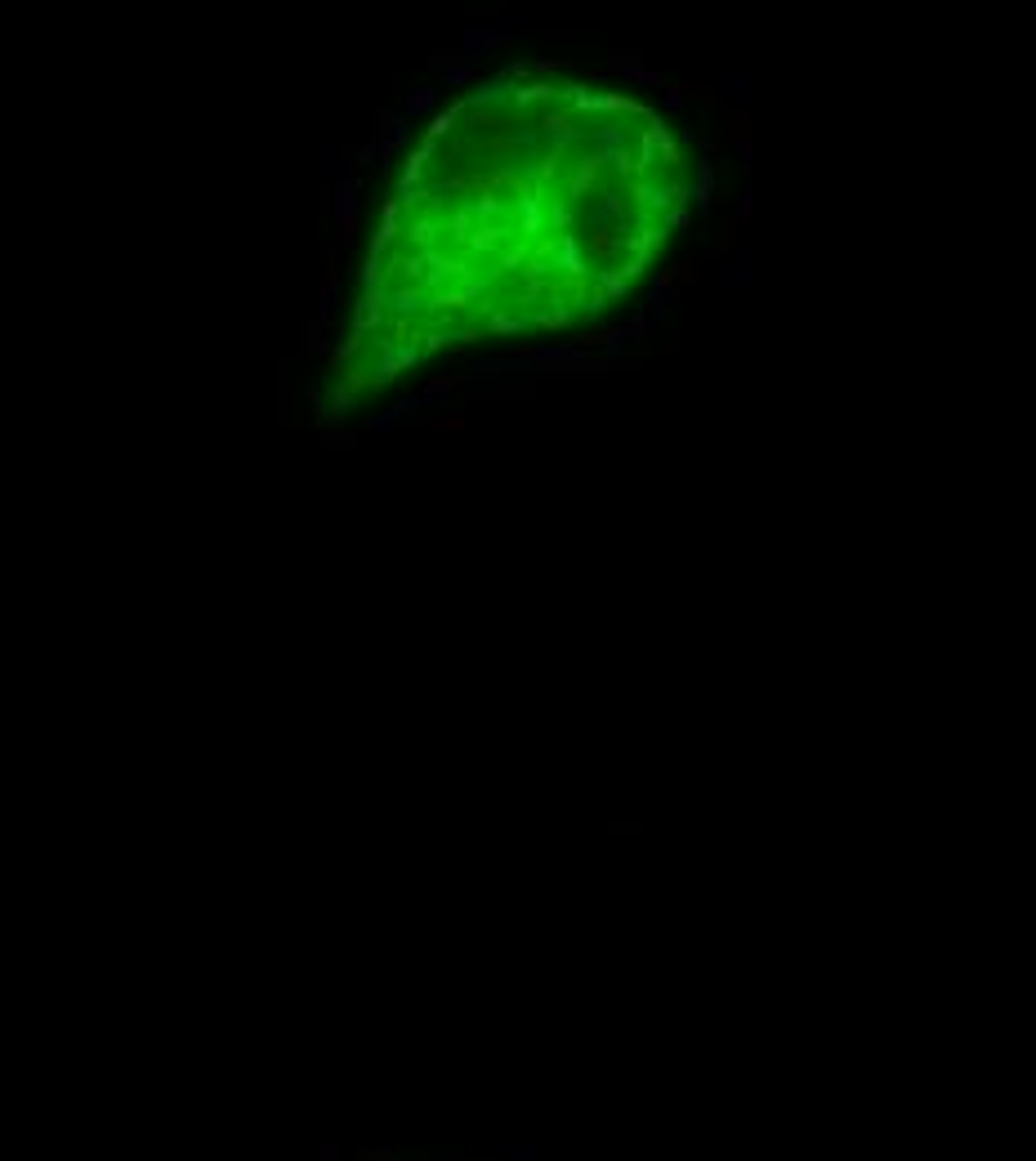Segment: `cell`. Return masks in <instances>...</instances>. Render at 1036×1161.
<instances>
[{
	"instance_id": "6da1fadb",
	"label": "cell",
	"mask_w": 1036,
	"mask_h": 1161,
	"mask_svg": "<svg viewBox=\"0 0 1036 1161\" xmlns=\"http://www.w3.org/2000/svg\"><path fill=\"white\" fill-rule=\"evenodd\" d=\"M465 424H469L465 415H438V420H434V434H460Z\"/></svg>"
}]
</instances>
